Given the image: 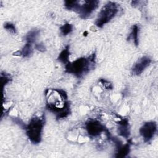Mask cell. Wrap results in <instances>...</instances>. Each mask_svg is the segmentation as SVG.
I'll return each mask as SVG.
<instances>
[{"label":"cell","instance_id":"6da1fadb","mask_svg":"<svg viewBox=\"0 0 158 158\" xmlns=\"http://www.w3.org/2000/svg\"><path fill=\"white\" fill-rule=\"evenodd\" d=\"M95 64V54H93L88 57H80L75 60L68 62L65 65V72L80 78L89 72Z\"/></svg>","mask_w":158,"mask_h":158},{"label":"cell","instance_id":"7a4b0ae2","mask_svg":"<svg viewBox=\"0 0 158 158\" xmlns=\"http://www.w3.org/2000/svg\"><path fill=\"white\" fill-rule=\"evenodd\" d=\"M44 125V116L34 115L30 120L28 125L25 126L26 134L33 144H38L41 142L42 131Z\"/></svg>","mask_w":158,"mask_h":158},{"label":"cell","instance_id":"3957f363","mask_svg":"<svg viewBox=\"0 0 158 158\" xmlns=\"http://www.w3.org/2000/svg\"><path fill=\"white\" fill-rule=\"evenodd\" d=\"M118 12V6L112 1L107 2L101 9L96 20L95 24L99 28H102L109 22Z\"/></svg>","mask_w":158,"mask_h":158},{"label":"cell","instance_id":"277c9868","mask_svg":"<svg viewBox=\"0 0 158 158\" xmlns=\"http://www.w3.org/2000/svg\"><path fill=\"white\" fill-rule=\"evenodd\" d=\"M99 2L96 0L84 1L82 4L80 2L77 12L82 19H87L98 8Z\"/></svg>","mask_w":158,"mask_h":158},{"label":"cell","instance_id":"5b68a950","mask_svg":"<svg viewBox=\"0 0 158 158\" xmlns=\"http://www.w3.org/2000/svg\"><path fill=\"white\" fill-rule=\"evenodd\" d=\"M157 131V124L155 122H145L139 129V133L145 142L150 141Z\"/></svg>","mask_w":158,"mask_h":158},{"label":"cell","instance_id":"8992f818","mask_svg":"<svg viewBox=\"0 0 158 158\" xmlns=\"http://www.w3.org/2000/svg\"><path fill=\"white\" fill-rule=\"evenodd\" d=\"M85 128L88 134L92 137H96L105 131L104 126L96 120H89L85 123Z\"/></svg>","mask_w":158,"mask_h":158},{"label":"cell","instance_id":"52a82bcc","mask_svg":"<svg viewBox=\"0 0 158 158\" xmlns=\"http://www.w3.org/2000/svg\"><path fill=\"white\" fill-rule=\"evenodd\" d=\"M151 62V59L148 56H143L134 64L131 72L135 75H140L146 68H147Z\"/></svg>","mask_w":158,"mask_h":158},{"label":"cell","instance_id":"ba28073f","mask_svg":"<svg viewBox=\"0 0 158 158\" xmlns=\"http://www.w3.org/2000/svg\"><path fill=\"white\" fill-rule=\"evenodd\" d=\"M118 131L119 135L125 138H128L130 134L128 120L127 118H122L118 122Z\"/></svg>","mask_w":158,"mask_h":158},{"label":"cell","instance_id":"9c48e42d","mask_svg":"<svg viewBox=\"0 0 158 158\" xmlns=\"http://www.w3.org/2000/svg\"><path fill=\"white\" fill-rule=\"evenodd\" d=\"M116 155L115 156L116 157H124L130 152V143L128 142L124 145L122 144L118 148H116Z\"/></svg>","mask_w":158,"mask_h":158},{"label":"cell","instance_id":"30bf717a","mask_svg":"<svg viewBox=\"0 0 158 158\" xmlns=\"http://www.w3.org/2000/svg\"><path fill=\"white\" fill-rule=\"evenodd\" d=\"M70 56V50H69V46L67 45L65 48L60 52L58 56V60H59L62 64L66 65L69 62V58Z\"/></svg>","mask_w":158,"mask_h":158},{"label":"cell","instance_id":"8fae6325","mask_svg":"<svg viewBox=\"0 0 158 158\" xmlns=\"http://www.w3.org/2000/svg\"><path fill=\"white\" fill-rule=\"evenodd\" d=\"M139 28L138 25H134L132 27L131 33L129 35L128 39H131L133 43L138 46L139 44V41H138V34H139Z\"/></svg>","mask_w":158,"mask_h":158},{"label":"cell","instance_id":"7c38bea8","mask_svg":"<svg viewBox=\"0 0 158 158\" xmlns=\"http://www.w3.org/2000/svg\"><path fill=\"white\" fill-rule=\"evenodd\" d=\"M39 33H40L39 30L33 29V30H31V31H30L27 34V35L25 36V40H26L27 43L33 44L35 41L38 36L39 35Z\"/></svg>","mask_w":158,"mask_h":158},{"label":"cell","instance_id":"4fadbf2b","mask_svg":"<svg viewBox=\"0 0 158 158\" xmlns=\"http://www.w3.org/2000/svg\"><path fill=\"white\" fill-rule=\"evenodd\" d=\"M21 54L23 57H28L33 53V44L31 43H26L20 51Z\"/></svg>","mask_w":158,"mask_h":158},{"label":"cell","instance_id":"5bb4252c","mask_svg":"<svg viewBox=\"0 0 158 158\" xmlns=\"http://www.w3.org/2000/svg\"><path fill=\"white\" fill-rule=\"evenodd\" d=\"M80 1H65L64 2V6L66 9L70 10L77 11Z\"/></svg>","mask_w":158,"mask_h":158},{"label":"cell","instance_id":"9a60e30c","mask_svg":"<svg viewBox=\"0 0 158 158\" xmlns=\"http://www.w3.org/2000/svg\"><path fill=\"white\" fill-rule=\"evenodd\" d=\"M72 30H73V27L71 24H70L69 23L64 24L60 28V33L63 36H66V35L70 34L72 31Z\"/></svg>","mask_w":158,"mask_h":158},{"label":"cell","instance_id":"2e32d148","mask_svg":"<svg viewBox=\"0 0 158 158\" xmlns=\"http://www.w3.org/2000/svg\"><path fill=\"white\" fill-rule=\"evenodd\" d=\"M4 27L7 31H8L9 32H10L12 34H15L16 32H17L16 28H15L14 24H13L12 23L6 22V23H4Z\"/></svg>","mask_w":158,"mask_h":158},{"label":"cell","instance_id":"e0dca14e","mask_svg":"<svg viewBox=\"0 0 158 158\" xmlns=\"http://www.w3.org/2000/svg\"><path fill=\"white\" fill-rule=\"evenodd\" d=\"M1 83L4 87V85H6L7 83H8L10 80L11 78L9 74H7L6 73H1Z\"/></svg>","mask_w":158,"mask_h":158},{"label":"cell","instance_id":"ac0fdd59","mask_svg":"<svg viewBox=\"0 0 158 158\" xmlns=\"http://www.w3.org/2000/svg\"><path fill=\"white\" fill-rule=\"evenodd\" d=\"M100 82H101V83L103 85V86L106 88V89H111L112 88V84L107 80H104V79H101L99 80Z\"/></svg>","mask_w":158,"mask_h":158},{"label":"cell","instance_id":"d6986e66","mask_svg":"<svg viewBox=\"0 0 158 158\" xmlns=\"http://www.w3.org/2000/svg\"><path fill=\"white\" fill-rule=\"evenodd\" d=\"M35 49H36L38 51H41V52H44L46 50V48H45L44 45L42 43L35 44Z\"/></svg>","mask_w":158,"mask_h":158}]
</instances>
